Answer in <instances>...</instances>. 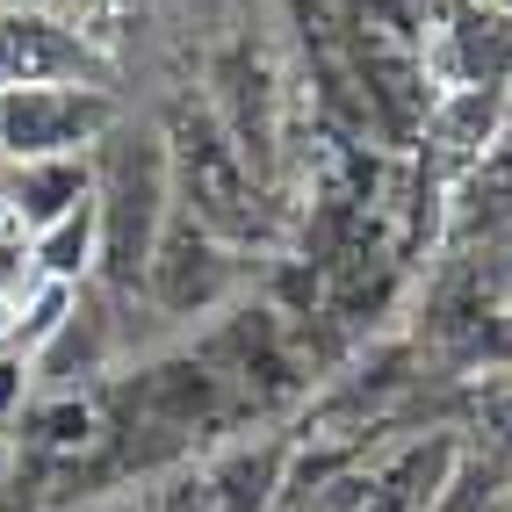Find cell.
Returning <instances> with one entry per match:
<instances>
[{
    "instance_id": "obj_8",
    "label": "cell",
    "mask_w": 512,
    "mask_h": 512,
    "mask_svg": "<svg viewBox=\"0 0 512 512\" xmlns=\"http://www.w3.org/2000/svg\"><path fill=\"white\" fill-rule=\"evenodd\" d=\"M29 275H58V282L101 275V202H94V195L29 238Z\"/></svg>"
},
{
    "instance_id": "obj_7",
    "label": "cell",
    "mask_w": 512,
    "mask_h": 512,
    "mask_svg": "<svg viewBox=\"0 0 512 512\" xmlns=\"http://www.w3.org/2000/svg\"><path fill=\"white\" fill-rule=\"evenodd\" d=\"M101 433H109V426H101V412L80 390H58V397H44V404L22 412V448L37 462H80Z\"/></svg>"
},
{
    "instance_id": "obj_12",
    "label": "cell",
    "mask_w": 512,
    "mask_h": 512,
    "mask_svg": "<svg viewBox=\"0 0 512 512\" xmlns=\"http://www.w3.org/2000/svg\"><path fill=\"white\" fill-rule=\"evenodd\" d=\"M476 8H491V15H512V0H476Z\"/></svg>"
},
{
    "instance_id": "obj_6",
    "label": "cell",
    "mask_w": 512,
    "mask_h": 512,
    "mask_svg": "<svg viewBox=\"0 0 512 512\" xmlns=\"http://www.w3.org/2000/svg\"><path fill=\"white\" fill-rule=\"evenodd\" d=\"M94 58L80 37L44 15V8H8L0 15V87H37V80H87Z\"/></svg>"
},
{
    "instance_id": "obj_4",
    "label": "cell",
    "mask_w": 512,
    "mask_h": 512,
    "mask_svg": "<svg viewBox=\"0 0 512 512\" xmlns=\"http://www.w3.org/2000/svg\"><path fill=\"white\" fill-rule=\"evenodd\" d=\"M231 289H238V246L217 238L210 224H195L188 210H174L166 231H159L145 296L159 303V311H174V318H210Z\"/></svg>"
},
{
    "instance_id": "obj_5",
    "label": "cell",
    "mask_w": 512,
    "mask_h": 512,
    "mask_svg": "<svg viewBox=\"0 0 512 512\" xmlns=\"http://www.w3.org/2000/svg\"><path fill=\"white\" fill-rule=\"evenodd\" d=\"M94 195V152H58V159H29L8 166V188H0V224L37 238L44 224H58L65 210H80Z\"/></svg>"
},
{
    "instance_id": "obj_10",
    "label": "cell",
    "mask_w": 512,
    "mask_h": 512,
    "mask_svg": "<svg viewBox=\"0 0 512 512\" xmlns=\"http://www.w3.org/2000/svg\"><path fill=\"white\" fill-rule=\"evenodd\" d=\"M476 433H484V448L498 462H512V368L484 375V390H476Z\"/></svg>"
},
{
    "instance_id": "obj_3",
    "label": "cell",
    "mask_w": 512,
    "mask_h": 512,
    "mask_svg": "<svg viewBox=\"0 0 512 512\" xmlns=\"http://www.w3.org/2000/svg\"><path fill=\"white\" fill-rule=\"evenodd\" d=\"M116 123V101L87 80H37V87H0V166L94 152L101 130Z\"/></svg>"
},
{
    "instance_id": "obj_1",
    "label": "cell",
    "mask_w": 512,
    "mask_h": 512,
    "mask_svg": "<svg viewBox=\"0 0 512 512\" xmlns=\"http://www.w3.org/2000/svg\"><path fill=\"white\" fill-rule=\"evenodd\" d=\"M94 202H101V275L116 289H145L152 253L174 202V145L152 123L116 116L94 145Z\"/></svg>"
},
{
    "instance_id": "obj_9",
    "label": "cell",
    "mask_w": 512,
    "mask_h": 512,
    "mask_svg": "<svg viewBox=\"0 0 512 512\" xmlns=\"http://www.w3.org/2000/svg\"><path fill=\"white\" fill-rule=\"evenodd\" d=\"M15 296V332H8V347H22L29 361H37L51 339L73 325V311H80V296H87V282H58V275H22V289H8Z\"/></svg>"
},
{
    "instance_id": "obj_2",
    "label": "cell",
    "mask_w": 512,
    "mask_h": 512,
    "mask_svg": "<svg viewBox=\"0 0 512 512\" xmlns=\"http://www.w3.org/2000/svg\"><path fill=\"white\" fill-rule=\"evenodd\" d=\"M253 159L210 109H188V123L174 130V202L210 224L217 238H253Z\"/></svg>"
},
{
    "instance_id": "obj_11",
    "label": "cell",
    "mask_w": 512,
    "mask_h": 512,
    "mask_svg": "<svg viewBox=\"0 0 512 512\" xmlns=\"http://www.w3.org/2000/svg\"><path fill=\"white\" fill-rule=\"evenodd\" d=\"M37 404V361L22 347H0V433L22 426V412Z\"/></svg>"
}]
</instances>
